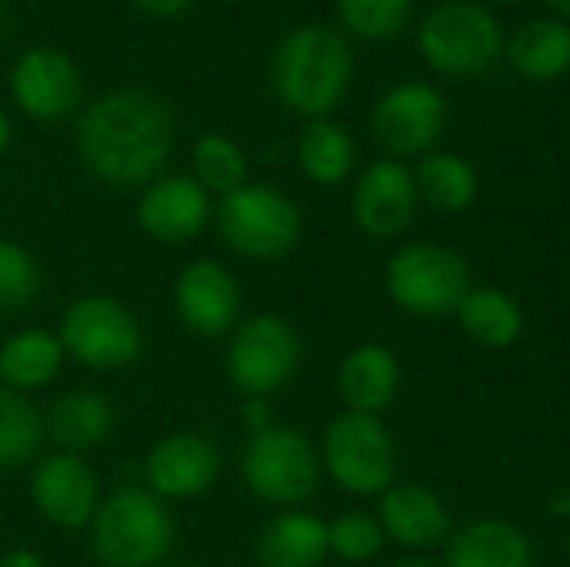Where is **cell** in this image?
Returning a JSON list of instances; mask_svg holds the SVG:
<instances>
[{
    "mask_svg": "<svg viewBox=\"0 0 570 567\" xmlns=\"http://www.w3.org/2000/svg\"><path fill=\"white\" fill-rule=\"evenodd\" d=\"M10 90L17 107L33 120H60L67 117L83 94V80L77 63L53 47H37L17 57L10 74Z\"/></svg>",
    "mask_w": 570,
    "mask_h": 567,
    "instance_id": "cell-13",
    "label": "cell"
},
{
    "mask_svg": "<svg viewBox=\"0 0 570 567\" xmlns=\"http://www.w3.org/2000/svg\"><path fill=\"white\" fill-rule=\"evenodd\" d=\"M321 458L297 428H267L250 434L244 451V481L264 505H301L317 491Z\"/></svg>",
    "mask_w": 570,
    "mask_h": 567,
    "instance_id": "cell-8",
    "label": "cell"
},
{
    "mask_svg": "<svg viewBox=\"0 0 570 567\" xmlns=\"http://www.w3.org/2000/svg\"><path fill=\"white\" fill-rule=\"evenodd\" d=\"M384 284L391 301L414 317L458 314L461 301L474 287L468 261L458 251L434 241L404 244L391 257Z\"/></svg>",
    "mask_w": 570,
    "mask_h": 567,
    "instance_id": "cell-4",
    "label": "cell"
},
{
    "mask_svg": "<svg viewBox=\"0 0 570 567\" xmlns=\"http://www.w3.org/2000/svg\"><path fill=\"white\" fill-rule=\"evenodd\" d=\"M508 57L528 80H558L570 70V27L564 20H531L511 37Z\"/></svg>",
    "mask_w": 570,
    "mask_h": 567,
    "instance_id": "cell-24",
    "label": "cell"
},
{
    "mask_svg": "<svg viewBox=\"0 0 570 567\" xmlns=\"http://www.w3.org/2000/svg\"><path fill=\"white\" fill-rule=\"evenodd\" d=\"M324 468L351 495L371 498L394 485V438L374 414H341L324 431Z\"/></svg>",
    "mask_w": 570,
    "mask_h": 567,
    "instance_id": "cell-7",
    "label": "cell"
},
{
    "mask_svg": "<svg viewBox=\"0 0 570 567\" xmlns=\"http://www.w3.org/2000/svg\"><path fill=\"white\" fill-rule=\"evenodd\" d=\"M448 124V104L438 87L407 80L391 87L371 114L374 137L394 157H414L431 150Z\"/></svg>",
    "mask_w": 570,
    "mask_h": 567,
    "instance_id": "cell-11",
    "label": "cell"
},
{
    "mask_svg": "<svg viewBox=\"0 0 570 567\" xmlns=\"http://www.w3.org/2000/svg\"><path fill=\"white\" fill-rule=\"evenodd\" d=\"M337 391L354 414L381 418L401 391V361L384 344L354 348L337 371Z\"/></svg>",
    "mask_w": 570,
    "mask_h": 567,
    "instance_id": "cell-19",
    "label": "cell"
},
{
    "mask_svg": "<svg viewBox=\"0 0 570 567\" xmlns=\"http://www.w3.org/2000/svg\"><path fill=\"white\" fill-rule=\"evenodd\" d=\"M354 74V53L347 40L324 27V23H304L291 30L271 63V80L284 107L304 114V117H324L334 110Z\"/></svg>",
    "mask_w": 570,
    "mask_h": 567,
    "instance_id": "cell-2",
    "label": "cell"
},
{
    "mask_svg": "<svg viewBox=\"0 0 570 567\" xmlns=\"http://www.w3.org/2000/svg\"><path fill=\"white\" fill-rule=\"evenodd\" d=\"M394 567H441L438 561H428V558H404V561H397Z\"/></svg>",
    "mask_w": 570,
    "mask_h": 567,
    "instance_id": "cell-37",
    "label": "cell"
},
{
    "mask_svg": "<svg viewBox=\"0 0 570 567\" xmlns=\"http://www.w3.org/2000/svg\"><path fill=\"white\" fill-rule=\"evenodd\" d=\"M244 424H247L250 434H261V431L274 428V414H271V408H267L264 398H250L244 404Z\"/></svg>",
    "mask_w": 570,
    "mask_h": 567,
    "instance_id": "cell-33",
    "label": "cell"
},
{
    "mask_svg": "<svg viewBox=\"0 0 570 567\" xmlns=\"http://www.w3.org/2000/svg\"><path fill=\"white\" fill-rule=\"evenodd\" d=\"M194 180L210 194H234L247 184V160L240 147L224 134H204L194 144Z\"/></svg>",
    "mask_w": 570,
    "mask_h": 567,
    "instance_id": "cell-29",
    "label": "cell"
},
{
    "mask_svg": "<svg viewBox=\"0 0 570 567\" xmlns=\"http://www.w3.org/2000/svg\"><path fill=\"white\" fill-rule=\"evenodd\" d=\"M60 344L63 354L87 368H127L140 358L144 338L124 304L90 294L67 307L60 321Z\"/></svg>",
    "mask_w": 570,
    "mask_h": 567,
    "instance_id": "cell-9",
    "label": "cell"
},
{
    "mask_svg": "<svg viewBox=\"0 0 570 567\" xmlns=\"http://www.w3.org/2000/svg\"><path fill=\"white\" fill-rule=\"evenodd\" d=\"M327 541H331V551L341 561L364 565V561H371V558L381 555L387 535H384V528H381L377 518H371L364 511H347L334 525H327Z\"/></svg>",
    "mask_w": 570,
    "mask_h": 567,
    "instance_id": "cell-31",
    "label": "cell"
},
{
    "mask_svg": "<svg viewBox=\"0 0 570 567\" xmlns=\"http://www.w3.org/2000/svg\"><path fill=\"white\" fill-rule=\"evenodd\" d=\"M60 338L47 331H23L0 348V378L10 391H33L60 371Z\"/></svg>",
    "mask_w": 570,
    "mask_h": 567,
    "instance_id": "cell-27",
    "label": "cell"
},
{
    "mask_svg": "<svg viewBox=\"0 0 570 567\" xmlns=\"http://www.w3.org/2000/svg\"><path fill=\"white\" fill-rule=\"evenodd\" d=\"M7 144H10V120H7V114L0 110V154L7 150Z\"/></svg>",
    "mask_w": 570,
    "mask_h": 567,
    "instance_id": "cell-36",
    "label": "cell"
},
{
    "mask_svg": "<svg viewBox=\"0 0 570 567\" xmlns=\"http://www.w3.org/2000/svg\"><path fill=\"white\" fill-rule=\"evenodd\" d=\"M114 428V408L97 391H67L53 401L43 431L67 451L97 448Z\"/></svg>",
    "mask_w": 570,
    "mask_h": 567,
    "instance_id": "cell-23",
    "label": "cell"
},
{
    "mask_svg": "<svg viewBox=\"0 0 570 567\" xmlns=\"http://www.w3.org/2000/svg\"><path fill=\"white\" fill-rule=\"evenodd\" d=\"M3 3H7V0H0V7H3Z\"/></svg>",
    "mask_w": 570,
    "mask_h": 567,
    "instance_id": "cell-41",
    "label": "cell"
},
{
    "mask_svg": "<svg viewBox=\"0 0 570 567\" xmlns=\"http://www.w3.org/2000/svg\"><path fill=\"white\" fill-rule=\"evenodd\" d=\"M327 525L307 511H284L257 538L261 567H321L327 558Z\"/></svg>",
    "mask_w": 570,
    "mask_h": 567,
    "instance_id": "cell-21",
    "label": "cell"
},
{
    "mask_svg": "<svg viewBox=\"0 0 570 567\" xmlns=\"http://www.w3.org/2000/svg\"><path fill=\"white\" fill-rule=\"evenodd\" d=\"M43 434L47 431L33 404H27L20 391L0 388V468L27 465L40 451Z\"/></svg>",
    "mask_w": 570,
    "mask_h": 567,
    "instance_id": "cell-28",
    "label": "cell"
},
{
    "mask_svg": "<svg viewBox=\"0 0 570 567\" xmlns=\"http://www.w3.org/2000/svg\"><path fill=\"white\" fill-rule=\"evenodd\" d=\"M417 184L401 160H374L354 187L351 214L367 237H397L414 224L417 214Z\"/></svg>",
    "mask_w": 570,
    "mask_h": 567,
    "instance_id": "cell-12",
    "label": "cell"
},
{
    "mask_svg": "<svg viewBox=\"0 0 570 567\" xmlns=\"http://www.w3.org/2000/svg\"><path fill=\"white\" fill-rule=\"evenodd\" d=\"M417 40L424 60L448 77L484 74L504 47L498 20L471 0H448L434 7L421 23Z\"/></svg>",
    "mask_w": 570,
    "mask_h": 567,
    "instance_id": "cell-6",
    "label": "cell"
},
{
    "mask_svg": "<svg viewBox=\"0 0 570 567\" xmlns=\"http://www.w3.org/2000/svg\"><path fill=\"white\" fill-rule=\"evenodd\" d=\"M354 157H357L354 137L341 124H334V120L314 117L301 130L297 160H301V170L314 184L334 187V184L347 180V174L354 170Z\"/></svg>",
    "mask_w": 570,
    "mask_h": 567,
    "instance_id": "cell-25",
    "label": "cell"
},
{
    "mask_svg": "<svg viewBox=\"0 0 570 567\" xmlns=\"http://www.w3.org/2000/svg\"><path fill=\"white\" fill-rule=\"evenodd\" d=\"M220 471V451L204 434H170L150 448L144 461V478L157 498H197Z\"/></svg>",
    "mask_w": 570,
    "mask_h": 567,
    "instance_id": "cell-15",
    "label": "cell"
},
{
    "mask_svg": "<svg viewBox=\"0 0 570 567\" xmlns=\"http://www.w3.org/2000/svg\"><path fill=\"white\" fill-rule=\"evenodd\" d=\"M220 234L230 251L250 261H277L291 254L304 234L297 204L267 184H244L220 201Z\"/></svg>",
    "mask_w": 570,
    "mask_h": 567,
    "instance_id": "cell-5",
    "label": "cell"
},
{
    "mask_svg": "<svg viewBox=\"0 0 570 567\" xmlns=\"http://www.w3.org/2000/svg\"><path fill=\"white\" fill-rule=\"evenodd\" d=\"M177 317L204 338L227 334L240 314V284L217 261H194L174 287Z\"/></svg>",
    "mask_w": 570,
    "mask_h": 567,
    "instance_id": "cell-14",
    "label": "cell"
},
{
    "mask_svg": "<svg viewBox=\"0 0 570 567\" xmlns=\"http://www.w3.org/2000/svg\"><path fill=\"white\" fill-rule=\"evenodd\" d=\"M548 7H554L558 13H564V17H570V0H544Z\"/></svg>",
    "mask_w": 570,
    "mask_h": 567,
    "instance_id": "cell-38",
    "label": "cell"
},
{
    "mask_svg": "<svg viewBox=\"0 0 570 567\" xmlns=\"http://www.w3.org/2000/svg\"><path fill=\"white\" fill-rule=\"evenodd\" d=\"M564 548H568V558H570V535H568V545H564Z\"/></svg>",
    "mask_w": 570,
    "mask_h": 567,
    "instance_id": "cell-40",
    "label": "cell"
},
{
    "mask_svg": "<svg viewBox=\"0 0 570 567\" xmlns=\"http://www.w3.org/2000/svg\"><path fill=\"white\" fill-rule=\"evenodd\" d=\"M30 495L37 511L57 528H80L94 521L97 501V478L77 454H50L37 465Z\"/></svg>",
    "mask_w": 570,
    "mask_h": 567,
    "instance_id": "cell-16",
    "label": "cell"
},
{
    "mask_svg": "<svg viewBox=\"0 0 570 567\" xmlns=\"http://www.w3.org/2000/svg\"><path fill=\"white\" fill-rule=\"evenodd\" d=\"M458 321L474 344L491 351H504L524 334V311L501 287H471L458 307Z\"/></svg>",
    "mask_w": 570,
    "mask_h": 567,
    "instance_id": "cell-22",
    "label": "cell"
},
{
    "mask_svg": "<svg viewBox=\"0 0 570 567\" xmlns=\"http://www.w3.org/2000/svg\"><path fill=\"white\" fill-rule=\"evenodd\" d=\"M414 0H337L341 23L364 40H387L404 30Z\"/></svg>",
    "mask_w": 570,
    "mask_h": 567,
    "instance_id": "cell-30",
    "label": "cell"
},
{
    "mask_svg": "<svg viewBox=\"0 0 570 567\" xmlns=\"http://www.w3.org/2000/svg\"><path fill=\"white\" fill-rule=\"evenodd\" d=\"M130 3L150 17H180L184 10H190L194 0H130Z\"/></svg>",
    "mask_w": 570,
    "mask_h": 567,
    "instance_id": "cell-34",
    "label": "cell"
},
{
    "mask_svg": "<svg viewBox=\"0 0 570 567\" xmlns=\"http://www.w3.org/2000/svg\"><path fill=\"white\" fill-rule=\"evenodd\" d=\"M207 217H210V194L194 177L154 180L137 204L140 227L160 244H184L197 237Z\"/></svg>",
    "mask_w": 570,
    "mask_h": 567,
    "instance_id": "cell-17",
    "label": "cell"
},
{
    "mask_svg": "<svg viewBox=\"0 0 570 567\" xmlns=\"http://www.w3.org/2000/svg\"><path fill=\"white\" fill-rule=\"evenodd\" d=\"M377 521L384 535L404 548H434L451 535L448 505L424 485L401 481L381 495Z\"/></svg>",
    "mask_w": 570,
    "mask_h": 567,
    "instance_id": "cell-18",
    "label": "cell"
},
{
    "mask_svg": "<svg viewBox=\"0 0 570 567\" xmlns=\"http://www.w3.org/2000/svg\"><path fill=\"white\" fill-rule=\"evenodd\" d=\"M40 291V271L33 257L13 241H0V307H23Z\"/></svg>",
    "mask_w": 570,
    "mask_h": 567,
    "instance_id": "cell-32",
    "label": "cell"
},
{
    "mask_svg": "<svg viewBox=\"0 0 570 567\" xmlns=\"http://www.w3.org/2000/svg\"><path fill=\"white\" fill-rule=\"evenodd\" d=\"M414 184H417V194L431 207L448 211V214L468 211L481 190L474 164L461 154H444V150L424 154V160L414 174Z\"/></svg>",
    "mask_w": 570,
    "mask_h": 567,
    "instance_id": "cell-26",
    "label": "cell"
},
{
    "mask_svg": "<svg viewBox=\"0 0 570 567\" xmlns=\"http://www.w3.org/2000/svg\"><path fill=\"white\" fill-rule=\"evenodd\" d=\"M494 3H514V0H494Z\"/></svg>",
    "mask_w": 570,
    "mask_h": 567,
    "instance_id": "cell-39",
    "label": "cell"
},
{
    "mask_svg": "<svg viewBox=\"0 0 570 567\" xmlns=\"http://www.w3.org/2000/svg\"><path fill=\"white\" fill-rule=\"evenodd\" d=\"M174 114L144 87H120L94 100L77 124V150L90 174L130 187L150 180L170 157Z\"/></svg>",
    "mask_w": 570,
    "mask_h": 567,
    "instance_id": "cell-1",
    "label": "cell"
},
{
    "mask_svg": "<svg viewBox=\"0 0 570 567\" xmlns=\"http://www.w3.org/2000/svg\"><path fill=\"white\" fill-rule=\"evenodd\" d=\"M0 567H43V558L33 551H10L0 558Z\"/></svg>",
    "mask_w": 570,
    "mask_h": 567,
    "instance_id": "cell-35",
    "label": "cell"
},
{
    "mask_svg": "<svg viewBox=\"0 0 570 567\" xmlns=\"http://www.w3.org/2000/svg\"><path fill=\"white\" fill-rule=\"evenodd\" d=\"M301 364V338L277 314H257L234 331L227 378L250 398L281 391Z\"/></svg>",
    "mask_w": 570,
    "mask_h": 567,
    "instance_id": "cell-10",
    "label": "cell"
},
{
    "mask_svg": "<svg viewBox=\"0 0 570 567\" xmlns=\"http://www.w3.org/2000/svg\"><path fill=\"white\" fill-rule=\"evenodd\" d=\"M538 555L528 538L511 521H474L461 528L451 545H448V561L444 567H534Z\"/></svg>",
    "mask_w": 570,
    "mask_h": 567,
    "instance_id": "cell-20",
    "label": "cell"
},
{
    "mask_svg": "<svg viewBox=\"0 0 570 567\" xmlns=\"http://www.w3.org/2000/svg\"><path fill=\"white\" fill-rule=\"evenodd\" d=\"M90 545L107 567L157 565L174 545L170 511L154 491L120 488L97 508Z\"/></svg>",
    "mask_w": 570,
    "mask_h": 567,
    "instance_id": "cell-3",
    "label": "cell"
}]
</instances>
